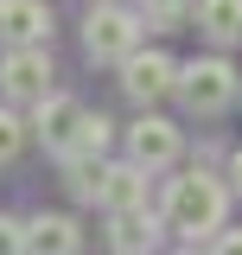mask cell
<instances>
[{"mask_svg": "<svg viewBox=\"0 0 242 255\" xmlns=\"http://www.w3.org/2000/svg\"><path fill=\"white\" fill-rule=\"evenodd\" d=\"M64 166H70V191H77L83 204H102V172H109V166H102V159H83V153H70Z\"/></svg>", "mask_w": 242, "mask_h": 255, "instance_id": "14", "label": "cell"}, {"mask_svg": "<svg viewBox=\"0 0 242 255\" xmlns=\"http://www.w3.org/2000/svg\"><path fill=\"white\" fill-rule=\"evenodd\" d=\"M211 255H242V230H223V236L211 243Z\"/></svg>", "mask_w": 242, "mask_h": 255, "instance_id": "18", "label": "cell"}, {"mask_svg": "<svg viewBox=\"0 0 242 255\" xmlns=\"http://www.w3.org/2000/svg\"><path fill=\"white\" fill-rule=\"evenodd\" d=\"M26 140H32V122H19L13 109H0V166H13L26 153Z\"/></svg>", "mask_w": 242, "mask_h": 255, "instance_id": "15", "label": "cell"}, {"mask_svg": "<svg viewBox=\"0 0 242 255\" xmlns=\"http://www.w3.org/2000/svg\"><path fill=\"white\" fill-rule=\"evenodd\" d=\"M109 140H115V122H109V115H90L83 134H77V153H83V159H102V153H109Z\"/></svg>", "mask_w": 242, "mask_h": 255, "instance_id": "16", "label": "cell"}, {"mask_svg": "<svg viewBox=\"0 0 242 255\" xmlns=\"http://www.w3.org/2000/svg\"><path fill=\"white\" fill-rule=\"evenodd\" d=\"M134 13H140L147 32H185V26H198V0H140Z\"/></svg>", "mask_w": 242, "mask_h": 255, "instance_id": "13", "label": "cell"}, {"mask_svg": "<svg viewBox=\"0 0 242 255\" xmlns=\"http://www.w3.org/2000/svg\"><path fill=\"white\" fill-rule=\"evenodd\" d=\"M121 90H127V102H140V115H147L159 96H179V64L166 51H134L121 64Z\"/></svg>", "mask_w": 242, "mask_h": 255, "instance_id": "5", "label": "cell"}, {"mask_svg": "<svg viewBox=\"0 0 242 255\" xmlns=\"http://www.w3.org/2000/svg\"><path fill=\"white\" fill-rule=\"evenodd\" d=\"M127 159L140 172H166L179 159V128L166 122V115H140V122L127 128Z\"/></svg>", "mask_w": 242, "mask_h": 255, "instance_id": "7", "label": "cell"}, {"mask_svg": "<svg viewBox=\"0 0 242 255\" xmlns=\"http://www.w3.org/2000/svg\"><path fill=\"white\" fill-rule=\"evenodd\" d=\"M26 255H83V223L64 217V211L32 217L26 223Z\"/></svg>", "mask_w": 242, "mask_h": 255, "instance_id": "9", "label": "cell"}, {"mask_svg": "<svg viewBox=\"0 0 242 255\" xmlns=\"http://www.w3.org/2000/svg\"><path fill=\"white\" fill-rule=\"evenodd\" d=\"M102 211L109 217H127V211H147V172L134 159H115L102 172Z\"/></svg>", "mask_w": 242, "mask_h": 255, "instance_id": "10", "label": "cell"}, {"mask_svg": "<svg viewBox=\"0 0 242 255\" xmlns=\"http://www.w3.org/2000/svg\"><path fill=\"white\" fill-rule=\"evenodd\" d=\"M198 32L211 45H242V0H198Z\"/></svg>", "mask_w": 242, "mask_h": 255, "instance_id": "12", "label": "cell"}, {"mask_svg": "<svg viewBox=\"0 0 242 255\" xmlns=\"http://www.w3.org/2000/svg\"><path fill=\"white\" fill-rule=\"evenodd\" d=\"M0 90L13 96V102H45L51 96V51L45 45H26V51H6L0 58Z\"/></svg>", "mask_w": 242, "mask_h": 255, "instance_id": "6", "label": "cell"}, {"mask_svg": "<svg viewBox=\"0 0 242 255\" xmlns=\"http://www.w3.org/2000/svg\"><path fill=\"white\" fill-rule=\"evenodd\" d=\"M153 243H159V223H153V211L109 217V249H115V255H153Z\"/></svg>", "mask_w": 242, "mask_h": 255, "instance_id": "11", "label": "cell"}, {"mask_svg": "<svg viewBox=\"0 0 242 255\" xmlns=\"http://www.w3.org/2000/svg\"><path fill=\"white\" fill-rule=\"evenodd\" d=\"M96 6H127V0H96Z\"/></svg>", "mask_w": 242, "mask_h": 255, "instance_id": "20", "label": "cell"}, {"mask_svg": "<svg viewBox=\"0 0 242 255\" xmlns=\"http://www.w3.org/2000/svg\"><path fill=\"white\" fill-rule=\"evenodd\" d=\"M236 64L223 58H191V64H179V102L191 109V115H223L230 102H236Z\"/></svg>", "mask_w": 242, "mask_h": 255, "instance_id": "2", "label": "cell"}, {"mask_svg": "<svg viewBox=\"0 0 242 255\" xmlns=\"http://www.w3.org/2000/svg\"><path fill=\"white\" fill-rule=\"evenodd\" d=\"M0 255H26V223L19 217H0Z\"/></svg>", "mask_w": 242, "mask_h": 255, "instance_id": "17", "label": "cell"}, {"mask_svg": "<svg viewBox=\"0 0 242 255\" xmlns=\"http://www.w3.org/2000/svg\"><path fill=\"white\" fill-rule=\"evenodd\" d=\"M140 13H127V6H96L90 26H83V51H90L96 64H127L134 51H140Z\"/></svg>", "mask_w": 242, "mask_h": 255, "instance_id": "3", "label": "cell"}, {"mask_svg": "<svg viewBox=\"0 0 242 255\" xmlns=\"http://www.w3.org/2000/svg\"><path fill=\"white\" fill-rule=\"evenodd\" d=\"M223 217H230V185L211 179L204 166H191V172H179L166 185V230H179L185 243L223 236Z\"/></svg>", "mask_w": 242, "mask_h": 255, "instance_id": "1", "label": "cell"}, {"mask_svg": "<svg viewBox=\"0 0 242 255\" xmlns=\"http://www.w3.org/2000/svg\"><path fill=\"white\" fill-rule=\"evenodd\" d=\"M0 45L6 51L51 45V6L45 0H0Z\"/></svg>", "mask_w": 242, "mask_h": 255, "instance_id": "8", "label": "cell"}, {"mask_svg": "<svg viewBox=\"0 0 242 255\" xmlns=\"http://www.w3.org/2000/svg\"><path fill=\"white\" fill-rule=\"evenodd\" d=\"M83 102L77 96H64V90H51L38 109H32V134L45 140V153H58V159H70L77 153V134H83Z\"/></svg>", "mask_w": 242, "mask_h": 255, "instance_id": "4", "label": "cell"}, {"mask_svg": "<svg viewBox=\"0 0 242 255\" xmlns=\"http://www.w3.org/2000/svg\"><path fill=\"white\" fill-rule=\"evenodd\" d=\"M230 191H236V198H242V147H236V153H230Z\"/></svg>", "mask_w": 242, "mask_h": 255, "instance_id": "19", "label": "cell"}, {"mask_svg": "<svg viewBox=\"0 0 242 255\" xmlns=\"http://www.w3.org/2000/svg\"><path fill=\"white\" fill-rule=\"evenodd\" d=\"M179 255H198V249H179Z\"/></svg>", "mask_w": 242, "mask_h": 255, "instance_id": "21", "label": "cell"}]
</instances>
